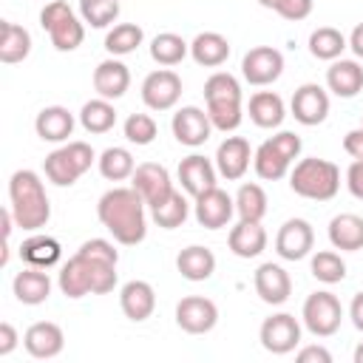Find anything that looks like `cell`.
<instances>
[{
	"mask_svg": "<svg viewBox=\"0 0 363 363\" xmlns=\"http://www.w3.org/2000/svg\"><path fill=\"white\" fill-rule=\"evenodd\" d=\"M145 199L133 187H113L108 190L99 204L96 216L102 227L125 247H136L147 235V218H145Z\"/></svg>",
	"mask_w": 363,
	"mask_h": 363,
	"instance_id": "6da1fadb",
	"label": "cell"
},
{
	"mask_svg": "<svg viewBox=\"0 0 363 363\" xmlns=\"http://www.w3.org/2000/svg\"><path fill=\"white\" fill-rule=\"evenodd\" d=\"M57 284H60V292L74 301L82 295H108L116 286V264L77 250L68 258V264L60 269Z\"/></svg>",
	"mask_w": 363,
	"mask_h": 363,
	"instance_id": "7a4b0ae2",
	"label": "cell"
},
{
	"mask_svg": "<svg viewBox=\"0 0 363 363\" xmlns=\"http://www.w3.org/2000/svg\"><path fill=\"white\" fill-rule=\"evenodd\" d=\"M9 210L20 230L37 233L51 218V201L45 196V187L34 170H17L9 179Z\"/></svg>",
	"mask_w": 363,
	"mask_h": 363,
	"instance_id": "3957f363",
	"label": "cell"
},
{
	"mask_svg": "<svg viewBox=\"0 0 363 363\" xmlns=\"http://www.w3.org/2000/svg\"><path fill=\"white\" fill-rule=\"evenodd\" d=\"M289 187L292 193H298L301 199H312V201H329L337 196L340 190V170L335 162L329 159H301L292 173H289Z\"/></svg>",
	"mask_w": 363,
	"mask_h": 363,
	"instance_id": "277c9868",
	"label": "cell"
},
{
	"mask_svg": "<svg viewBox=\"0 0 363 363\" xmlns=\"http://www.w3.org/2000/svg\"><path fill=\"white\" fill-rule=\"evenodd\" d=\"M94 159H96V153L88 142H68V145H62V147H57L45 156L43 170H45L51 184L71 187L94 164Z\"/></svg>",
	"mask_w": 363,
	"mask_h": 363,
	"instance_id": "5b68a950",
	"label": "cell"
},
{
	"mask_svg": "<svg viewBox=\"0 0 363 363\" xmlns=\"http://www.w3.org/2000/svg\"><path fill=\"white\" fill-rule=\"evenodd\" d=\"M40 26L48 31L51 45L57 51H74L82 45L85 40V26L82 20L71 11V6L65 0H51L45 3V9L40 11Z\"/></svg>",
	"mask_w": 363,
	"mask_h": 363,
	"instance_id": "8992f818",
	"label": "cell"
},
{
	"mask_svg": "<svg viewBox=\"0 0 363 363\" xmlns=\"http://www.w3.org/2000/svg\"><path fill=\"white\" fill-rule=\"evenodd\" d=\"M303 326L315 335V337H329L340 329V320H343V306L337 301L335 292H312L306 301H303Z\"/></svg>",
	"mask_w": 363,
	"mask_h": 363,
	"instance_id": "52a82bcc",
	"label": "cell"
},
{
	"mask_svg": "<svg viewBox=\"0 0 363 363\" xmlns=\"http://www.w3.org/2000/svg\"><path fill=\"white\" fill-rule=\"evenodd\" d=\"M258 337H261V346L267 352H272V354H289L301 343V323L295 320V315L278 312V315H269L261 323Z\"/></svg>",
	"mask_w": 363,
	"mask_h": 363,
	"instance_id": "ba28073f",
	"label": "cell"
},
{
	"mask_svg": "<svg viewBox=\"0 0 363 363\" xmlns=\"http://www.w3.org/2000/svg\"><path fill=\"white\" fill-rule=\"evenodd\" d=\"M241 74L250 85H272L284 74V54L272 45H255L244 54Z\"/></svg>",
	"mask_w": 363,
	"mask_h": 363,
	"instance_id": "9c48e42d",
	"label": "cell"
},
{
	"mask_svg": "<svg viewBox=\"0 0 363 363\" xmlns=\"http://www.w3.org/2000/svg\"><path fill=\"white\" fill-rule=\"evenodd\" d=\"M176 323L187 335H207L218 323V306L210 298L187 295L176 303Z\"/></svg>",
	"mask_w": 363,
	"mask_h": 363,
	"instance_id": "30bf717a",
	"label": "cell"
},
{
	"mask_svg": "<svg viewBox=\"0 0 363 363\" xmlns=\"http://www.w3.org/2000/svg\"><path fill=\"white\" fill-rule=\"evenodd\" d=\"M182 96V77L170 68H159L142 82V102L150 111H170Z\"/></svg>",
	"mask_w": 363,
	"mask_h": 363,
	"instance_id": "8fae6325",
	"label": "cell"
},
{
	"mask_svg": "<svg viewBox=\"0 0 363 363\" xmlns=\"http://www.w3.org/2000/svg\"><path fill=\"white\" fill-rule=\"evenodd\" d=\"M193 213L204 230H221L235 216V199L230 193H224L221 187H210L201 196H196Z\"/></svg>",
	"mask_w": 363,
	"mask_h": 363,
	"instance_id": "7c38bea8",
	"label": "cell"
},
{
	"mask_svg": "<svg viewBox=\"0 0 363 363\" xmlns=\"http://www.w3.org/2000/svg\"><path fill=\"white\" fill-rule=\"evenodd\" d=\"M130 187L145 199L147 207H156L159 201H164L173 193V182H170L167 167L164 164H156V162L136 164V170L130 176Z\"/></svg>",
	"mask_w": 363,
	"mask_h": 363,
	"instance_id": "4fadbf2b",
	"label": "cell"
},
{
	"mask_svg": "<svg viewBox=\"0 0 363 363\" xmlns=\"http://www.w3.org/2000/svg\"><path fill=\"white\" fill-rule=\"evenodd\" d=\"M312 247H315V230L306 218H289L281 224L275 235V252L284 261H301L312 252Z\"/></svg>",
	"mask_w": 363,
	"mask_h": 363,
	"instance_id": "5bb4252c",
	"label": "cell"
},
{
	"mask_svg": "<svg viewBox=\"0 0 363 363\" xmlns=\"http://www.w3.org/2000/svg\"><path fill=\"white\" fill-rule=\"evenodd\" d=\"M170 128H173L176 142H179V145H187V147L204 145V142L210 139V133H213V122H210L207 111H201V108H196V105L179 108V111L173 113Z\"/></svg>",
	"mask_w": 363,
	"mask_h": 363,
	"instance_id": "9a60e30c",
	"label": "cell"
},
{
	"mask_svg": "<svg viewBox=\"0 0 363 363\" xmlns=\"http://www.w3.org/2000/svg\"><path fill=\"white\" fill-rule=\"evenodd\" d=\"M289 108H292V116H295L301 125H306V128L320 125V122L329 116V94H326L318 82H303V85L292 94Z\"/></svg>",
	"mask_w": 363,
	"mask_h": 363,
	"instance_id": "2e32d148",
	"label": "cell"
},
{
	"mask_svg": "<svg viewBox=\"0 0 363 363\" xmlns=\"http://www.w3.org/2000/svg\"><path fill=\"white\" fill-rule=\"evenodd\" d=\"M252 284H255L258 298L264 303H269V306H281L292 295V278H289V272L281 264H272V261H267V264H261L255 269Z\"/></svg>",
	"mask_w": 363,
	"mask_h": 363,
	"instance_id": "e0dca14e",
	"label": "cell"
},
{
	"mask_svg": "<svg viewBox=\"0 0 363 363\" xmlns=\"http://www.w3.org/2000/svg\"><path fill=\"white\" fill-rule=\"evenodd\" d=\"M250 159H252L250 142L244 136H227L216 150V170L227 182H238L250 170Z\"/></svg>",
	"mask_w": 363,
	"mask_h": 363,
	"instance_id": "ac0fdd59",
	"label": "cell"
},
{
	"mask_svg": "<svg viewBox=\"0 0 363 363\" xmlns=\"http://www.w3.org/2000/svg\"><path fill=\"white\" fill-rule=\"evenodd\" d=\"M23 346H26V352H28L31 357H37V360H51V357H57V354L62 352L65 335H62V329H60L57 323H51V320H37V323H31V326L26 329Z\"/></svg>",
	"mask_w": 363,
	"mask_h": 363,
	"instance_id": "d6986e66",
	"label": "cell"
},
{
	"mask_svg": "<svg viewBox=\"0 0 363 363\" xmlns=\"http://www.w3.org/2000/svg\"><path fill=\"white\" fill-rule=\"evenodd\" d=\"M216 167H213V162L207 159V156H201V153H190V156H184L182 162H179V170H176V176H179V182H182V190L187 193V196H201L204 190H210V187H216Z\"/></svg>",
	"mask_w": 363,
	"mask_h": 363,
	"instance_id": "ffe728a7",
	"label": "cell"
},
{
	"mask_svg": "<svg viewBox=\"0 0 363 363\" xmlns=\"http://www.w3.org/2000/svg\"><path fill=\"white\" fill-rule=\"evenodd\" d=\"M128 88H130V71L122 60L111 57L94 68V91L102 99H119V96H125Z\"/></svg>",
	"mask_w": 363,
	"mask_h": 363,
	"instance_id": "44dd1931",
	"label": "cell"
},
{
	"mask_svg": "<svg viewBox=\"0 0 363 363\" xmlns=\"http://www.w3.org/2000/svg\"><path fill=\"white\" fill-rule=\"evenodd\" d=\"M119 306H122L128 320L142 323L156 309V292H153V286L147 281H128L119 289Z\"/></svg>",
	"mask_w": 363,
	"mask_h": 363,
	"instance_id": "7402d4cb",
	"label": "cell"
},
{
	"mask_svg": "<svg viewBox=\"0 0 363 363\" xmlns=\"http://www.w3.org/2000/svg\"><path fill=\"white\" fill-rule=\"evenodd\" d=\"M326 85L335 96L340 99H352L363 91V68L357 60H332V65L326 68Z\"/></svg>",
	"mask_w": 363,
	"mask_h": 363,
	"instance_id": "603a6c76",
	"label": "cell"
},
{
	"mask_svg": "<svg viewBox=\"0 0 363 363\" xmlns=\"http://www.w3.org/2000/svg\"><path fill=\"white\" fill-rule=\"evenodd\" d=\"M11 289H14V298L26 306H40L48 301L51 295V278L48 272H43L40 267H26L23 272L14 275L11 281Z\"/></svg>",
	"mask_w": 363,
	"mask_h": 363,
	"instance_id": "cb8c5ba5",
	"label": "cell"
},
{
	"mask_svg": "<svg viewBox=\"0 0 363 363\" xmlns=\"http://www.w3.org/2000/svg\"><path fill=\"white\" fill-rule=\"evenodd\" d=\"M34 130L43 142H65L74 133V113L62 105H48L37 113Z\"/></svg>",
	"mask_w": 363,
	"mask_h": 363,
	"instance_id": "d4e9b609",
	"label": "cell"
},
{
	"mask_svg": "<svg viewBox=\"0 0 363 363\" xmlns=\"http://www.w3.org/2000/svg\"><path fill=\"white\" fill-rule=\"evenodd\" d=\"M233 255L238 258H255L267 250V230L261 227V221H241L230 230V238H227Z\"/></svg>",
	"mask_w": 363,
	"mask_h": 363,
	"instance_id": "484cf974",
	"label": "cell"
},
{
	"mask_svg": "<svg viewBox=\"0 0 363 363\" xmlns=\"http://www.w3.org/2000/svg\"><path fill=\"white\" fill-rule=\"evenodd\" d=\"M329 241L340 252L363 250V218L354 213H340L329 221Z\"/></svg>",
	"mask_w": 363,
	"mask_h": 363,
	"instance_id": "4316f807",
	"label": "cell"
},
{
	"mask_svg": "<svg viewBox=\"0 0 363 363\" xmlns=\"http://www.w3.org/2000/svg\"><path fill=\"white\" fill-rule=\"evenodd\" d=\"M190 57H193L199 65H204V68H218V65H224L227 57H230V43H227V37L218 34V31H201V34H196V40L190 43Z\"/></svg>",
	"mask_w": 363,
	"mask_h": 363,
	"instance_id": "83f0119b",
	"label": "cell"
},
{
	"mask_svg": "<svg viewBox=\"0 0 363 363\" xmlns=\"http://www.w3.org/2000/svg\"><path fill=\"white\" fill-rule=\"evenodd\" d=\"M176 269L187 281H207L216 272V255L201 244H190L176 255Z\"/></svg>",
	"mask_w": 363,
	"mask_h": 363,
	"instance_id": "f1b7e54d",
	"label": "cell"
},
{
	"mask_svg": "<svg viewBox=\"0 0 363 363\" xmlns=\"http://www.w3.org/2000/svg\"><path fill=\"white\" fill-rule=\"evenodd\" d=\"M28 54H31V34L17 23L3 20L0 23V62L14 65V62H23Z\"/></svg>",
	"mask_w": 363,
	"mask_h": 363,
	"instance_id": "f546056e",
	"label": "cell"
},
{
	"mask_svg": "<svg viewBox=\"0 0 363 363\" xmlns=\"http://www.w3.org/2000/svg\"><path fill=\"white\" fill-rule=\"evenodd\" d=\"M250 119L258 125V128H278L286 116V108H284V99L272 91H258L250 96Z\"/></svg>",
	"mask_w": 363,
	"mask_h": 363,
	"instance_id": "4dcf8cb0",
	"label": "cell"
},
{
	"mask_svg": "<svg viewBox=\"0 0 363 363\" xmlns=\"http://www.w3.org/2000/svg\"><path fill=\"white\" fill-rule=\"evenodd\" d=\"M60 255H62V247L51 235H40L37 233V235H31V238H26L20 244V258L26 264H31V267H40V269L54 267L60 261Z\"/></svg>",
	"mask_w": 363,
	"mask_h": 363,
	"instance_id": "1f68e13d",
	"label": "cell"
},
{
	"mask_svg": "<svg viewBox=\"0 0 363 363\" xmlns=\"http://www.w3.org/2000/svg\"><path fill=\"white\" fill-rule=\"evenodd\" d=\"M79 125L88 130V133H108L113 125H116V108L111 105V99H88L79 111Z\"/></svg>",
	"mask_w": 363,
	"mask_h": 363,
	"instance_id": "d6a6232c",
	"label": "cell"
},
{
	"mask_svg": "<svg viewBox=\"0 0 363 363\" xmlns=\"http://www.w3.org/2000/svg\"><path fill=\"white\" fill-rule=\"evenodd\" d=\"M187 51H190V43H184L179 34H173V31H162V34H156L153 40H150V57L159 62V65H164V68H170V65H179L184 57H187Z\"/></svg>",
	"mask_w": 363,
	"mask_h": 363,
	"instance_id": "836d02e7",
	"label": "cell"
},
{
	"mask_svg": "<svg viewBox=\"0 0 363 363\" xmlns=\"http://www.w3.org/2000/svg\"><path fill=\"white\" fill-rule=\"evenodd\" d=\"M235 213L241 221H261L267 216V193L261 184L247 182L235 193Z\"/></svg>",
	"mask_w": 363,
	"mask_h": 363,
	"instance_id": "e575fe53",
	"label": "cell"
},
{
	"mask_svg": "<svg viewBox=\"0 0 363 363\" xmlns=\"http://www.w3.org/2000/svg\"><path fill=\"white\" fill-rule=\"evenodd\" d=\"M150 216H153V221H156L162 230H176V227H182V224L187 221L190 204H187V199H184L179 190H173L164 201H159L156 207H150Z\"/></svg>",
	"mask_w": 363,
	"mask_h": 363,
	"instance_id": "d590c367",
	"label": "cell"
},
{
	"mask_svg": "<svg viewBox=\"0 0 363 363\" xmlns=\"http://www.w3.org/2000/svg\"><path fill=\"white\" fill-rule=\"evenodd\" d=\"M343 48H349V40L332 26H320V28H315L309 34V51L318 60H329L332 62V60H337L343 54Z\"/></svg>",
	"mask_w": 363,
	"mask_h": 363,
	"instance_id": "8d00e7d4",
	"label": "cell"
},
{
	"mask_svg": "<svg viewBox=\"0 0 363 363\" xmlns=\"http://www.w3.org/2000/svg\"><path fill=\"white\" fill-rule=\"evenodd\" d=\"M99 173L108 179V182H125L133 176L136 164H133V156L128 147H105L99 153Z\"/></svg>",
	"mask_w": 363,
	"mask_h": 363,
	"instance_id": "74e56055",
	"label": "cell"
},
{
	"mask_svg": "<svg viewBox=\"0 0 363 363\" xmlns=\"http://www.w3.org/2000/svg\"><path fill=\"white\" fill-rule=\"evenodd\" d=\"M145 40V31L136 26V23H119L108 31L105 37V51L111 57H125V54H133Z\"/></svg>",
	"mask_w": 363,
	"mask_h": 363,
	"instance_id": "f35d334b",
	"label": "cell"
},
{
	"mask_svg": "<svg viewBox=\"0 0 363 363\" xmlns=\"http://www.w3.org/2000/svg\"><path fill=\"white\" fill-rule=\"evenodd\" d=\"M252 167H255V173L261 176V179H267V182H278V179H284L286 176V170H289V162L269 145V139L252 153Z\"/></svg>",
	"mask_w": 363,
	"mask_h": 363,
	"instance_id": "ab89813d",
	"label": "cell"
},
{
	"mask_svg": "<svg viewBox=\"0 0 363 363\" xmlns=\"http://www.w3.org/2000/svg\"><path fill=\"white\" fill-rule=\"evenodd\" d=\"M207 116L213 122L216 130H235L244 119V111H241V99H216V102H207Z\"/></svg>",
	"mask_w": 363,
	"mask_h": 363,
	"instance_id": "60d3db41",
	"label": "cell"
},
{
	"mask_svg": "<svg viewBox=\"0 0 363 363\" xmlns=\"http://www.w3.org/2000/svg\"><path fill=\"white\" fill-rule=\"evenodd\" d=\"M312 275L320 281V284H340L346 278V264L337 252L332 250H320L312 255V264H309Z\"/></svg>",
	"mask_w": 363,
	"mask_h": 363,
	"instance_id": "b9f144b4",
	"label": "cell"
},
{
	"mask_svg": "<svg viewBox=\"0 0 363 363\" xmlns=\"http://www.w3.org/2000/svg\"><path fill=\"white\" fill-rule=\"evenodd\" d=\"M79 14L91 28H105L119 17V0H79Z\"/></svg>",
	"mask_w": 363,
	"mask_h": 363,
	"instance_id": "7bdbcfd3",
	"label": "cell"
},
{
	"mask_svg": "<svg viewBox=\"0 0 363 363\" xmlns=\"http://www.w3.org/2000/svg\"><path fill=\"white\" fill-rule=\"evenodd\" d=\"M204 99L207 102H216V99H241V82L233 74H227V71H216L204 82Z\"/></svg>",
	"mask_w": 363,
	"mask_h": 363,
	"instance_id": "ee69618b",
	"label": "cell"
},
{
	"mask_svg": "<svg viewBox=\"0 0 363 363\" xmlns=\"http://www.w3.org/2000/svg\"><path fill=\"white\" fill-rule=\"evenodd\" d=\"M122 130H125V139H128L130 145H150V142L156 139V133H159L156 119L147 116V113H130V116L125 119Z\"/></svg>",
	"mask_w": 363,
	"mask_h": 363,
	"instance_id": "f6af8a7d",
	"label": "cell"
},
{
	"mask_svg": "<svg viewBox=\"0 0 363 363\" xmlns=\"http://www.w3.org/2000/svg\"><path fill=\"white\" fill-rule=\"evenodd\" d=\"M264 9H272L284 20H303L312 14V0H258Z\"/></svg>",
	"mask_w": 363,
	"mask_h": 363,
	"instance_id": "bcb514c9",
	"label": "cell"
},
{
	"mask_svg": "<svg viewBox=\"0 0 363 363\" xmlns=\"http://www.w3.org/2000/svg\"><path fill=\"white\" fill-rule=\"evenodd\" d=\"M269 145H272V147H275V150H278L289 164L301 156V147H303V145H301V136H298V133H292V130H281V133L269 136Z\"/></svg>",
	"mask_w": 363,
	"mask_h": 363,
	"instance_id": "7dc6e473",
	"label": "cell"
},
{
	"mask_svg": "<svg viewBox=\"0 0 363 363\" xmlns=\"http://www.w3.org/2000/svg\"><path fill=\"white\" fill-rule=\"evenodd\" d=\"M79 252L94 255V258H102V261H113V264H119V252H116L113 244L105 241V238H91V241H85V244L79 247Z\"/></svg>",
	"mask_w": 363,
	"mask_h": 363,
	"instance_id": "c3c4849f",
	"label": "cell"
},
{
	"mask_svg": "<svg viewBox=\"0 0 363 363\" xmlns=\"http://www.w3.org/2000/svg\"><path fill=\"white\" fill-rule=\"evenodd\" d=\"M346 187L354 199H363V159H354L346 170Z\"/></svg>",
	"mask_w": 363,
	"mask_h": 363,
	"instance_id": "681fc988",
	"label": "cell"
},
{
	"mask_svg": "<svg viewBox=\"0 0 363 363\" xmlns=\"http://www.w3.org/2000/svg\"><path fill=\"white\" fill-rule=\"evenodd\" d=\"M298 363H332V352L326 346L312 343V346H303L298 352Z\"/></svg>",
	"mask_w": 363,
	"mask_h": 363,
	"instance_id": "f907efd6",
	"label": "cell"
},
{
	"mask_svg": "<svg viewBox=\"0 0 363 363\" xmlns=\"http://www.w3.org/2000/svg\"><path fill=\"white\" fill-rule=\"evenodd\" d=\"M343 150H346L352 159H363V125L354 128V130H349V133L343 136Z\"/></svg>",
	"mask_w": 363,
	"mask_h": 363,
	"instance_id": "816d5d0a",
	"label": "cell"
},
{
	"mask_svg": "<svg viewBox=\"0 0 363 363\" xmlns=\"http://www.w3.org/2000/svg\"><path fill=\"white\" fill-rule=\"evenodd\" d=\"M17 329L9 323V320H3L0 323V357H6V354H11L14 352V346H17Z\"/></svg>",
	"mask_w": 363,
	"mask_h": 363,
	"instance_id": "f5cc1de1",
	"label": "cell"
},
{
	"mask_svg": "<svg viewBox=\"0 0 363 363\" xmlns=\"http://www.w3.org/2000/svg\"><path fill=\"white\" fill-rule=\"evenodd\" d=\"M349 318H352L354 329L363 332V292H357V295L352 298V303H349Z\"/></svg>",
	"mask_w": 363,
	"mask_h": 363,
	"instance_id": "db71d44e",
	"label": "cell"
},
{
	"mask_svg": "<svg viewBox=\"0 0 363 363\" xmlns=\"http://www.w3.org/2000/svg\"><path fill=\"white\" fill-rule=\"evenodd\" d=\"M349 48L354 51V57L363 60V23H357V26L352 28V34H349Z\"/></svg>",
	"mask_w": 363,
	"mask_h": 363,
	"instance_id": "11a10c76",
	"label": "cell"
},
{
	"mask_svg": "<svg viewBox=\"0 0 363 363\" xmlns=\"http://www.w3.org/2000/svg\"><path fill=\"white\" fill-rule=\"evenodd\" d=\"M354 363H363V343L354 349Z\"/></svg>",
	"mask_w": 363,
	"mask_h": 363,
	"instance_id": "9f6ffc18",
	"label": "cell"
}]
</instances>
